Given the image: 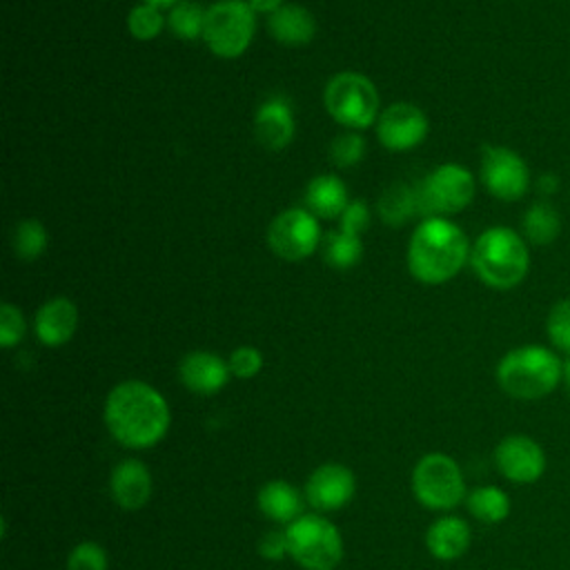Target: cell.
Instances as JSON below:
<instances>
[{
  "label": "cell",
  "instance_id": "1",
  "mask_svg": "<svg viewBox=\"0 0 570 570\" xmlns=\"http://www.w3.org/2000/svg\"><path fill=\"white\" fill-rule=\"evenodd\" d=\"M102 416L109 434L131 450L158 445L171 425L167 399L154 385L138 379L111 387Z\"/></svg>",
  "mask_w": 570,
  "mask_h": 570
},
{
  "label": "cell",
  "instance_id": "2",
  "mask_svg": "<svg viewBox=\"0 0 570 570\" xmlns=\"http://www.w3.org/2000/svg\"><path fill=\"white\" fill-rule=\"evenodd\" d=\"M470 240L465 232L441 216L423 218L407 245V269L423 285L452 281L470 263Z\"/></svg>",
  "mask_w": 570,
  "mask_h": 570
},
{
  "label": "cell",
  "instance_id": "3",
  "mask_svg": "<svg viewBox=\"0 0 570 570\" xmlns=\"http://www.w3.org/2000/svg\"><path fill=\"white\" fill-rule=\"evenodd\" d=\"M499 387L519 401H537L552 394L563 379V361L557 350L528 343L508 350L494 370Z\"/></svg>",
  "mask_w": 570,
  "mask_h": 570
},
{
  "label": "cell",
  "instance_id": "4",
  "mask_svg": "<svg viewBox=\"0 0 570 570\" xmlns=\"http://www.w3.org/2000/svg\"><path fill=\"white\" fill-rule=\"evenodd\" d=\"M470 265L481 283L505 292L521 285L530 272L528 240L512 227L494 225L476 236Z\"/></svg>",
  "mask_w": 570,
  "mask_h": 570
},
{
  "label": "cell",
  "instance_id": "5",
  "mask_svg": "<svg viewBox=\"0 0 570 570\" xmlns=\"http://www.w3.org/2000/svg\"><path fill=\"white\" fill-rule=\"evenodd\" d=\"M323 102L332 120L356 131L379 120V91L374 82L358 71L332 76L323 91Z\"/></svg>",
  "mask_w": 570,
  "mask_h": 570
},
{
  "label": "cell",
  "instance_id": "6",
  "mask_svg": "<svg viewBox=\"0 0 570 570\" xmlns=\"http://www.w3.org/2000/svg\"><path fill=\"white\" fill-rule=\"evenodd\" d=\"M289 557L303 570H334L343 559L341 530L321 514H301L285 528Z\"/></svg>",
  "mask_w": 570,
  "mask_h": 570
},
{
  "label": "cell",
  "instance_id": "7",
  "mask_svg": "<svg viewBox=\"0 0 570 570\" xmlns=\"http://www.w3.org/2000/svg\"><path fill=\"white\" fill-rule=\"evenodd\" d=\"M412 492L423 508L436 512L452 510L468 497L461 465L445 452H428L416 461Z\"/></svg>",
  "mask_w": 570,
  "mask_h": 570
},
{
  "label": "cell",
  "instance_id": "8",
  "mask_svg": "<svg viewBox=\"0 0 570 570\" xmlns=\"http://www.w3.org/2000/svg\"><path fill=\"white\" fill-rule=\"evenodd\" d=\"M476 194L472 171L459 163H443L434 167L416 187L419 214L423 218L450 216L463 212Z\"/></svg>",
  "mask_w": 570,
  "mask_h": 570
},
{
  "label": "cell",
  "instance_id": "9",
  "mask_svg": "<svg viewBox=\"0 0 570 570\" xmlns=\"http://www.w3.org/2000/svg\"><path fill=\"white\" fill-rule=\"evenodd\" d=\"M256 11L245 0H218L207 7L203 40L218 58H238L252 45Z\"/></svg>",
  "mask_w": 570,
  "mask_h": 570
},
{
  "label": "cell",
  "instance_id": "10",
  "mask_svg": "<svg viewBox=\"0 0 570 570\" xmlns=\"http://www.w3.org/2000/svg\"><path fill=\"white\" fill-rule=\"evenodd\" d=\"M479 174L485 191L503 203L521 200L532 185L528 163L505 145H485L481 149Z\"/></svg>",
  "mask_w": 570,
  "mask_h": 570
},
{
  "label": "cell",
  "instance_id": "11",
  "mask_svg": "<svg viewBox=\"0 0 570 570\" xmlns=\"http://www.w3.org/2000/svg\"><path fill=\"white\" fill-rule=\"evenodd\" d=\"M267 245L278 258L289 263L312 256L321 245L316 216L303 207L281 212L267 227Z\"/></svg>",
  "mask_w": 570,
  "mask_h": 570
},
{
  "label": "cell",
  "instance_id": "12",
  "mask_svg": "<svg viewBox=\"0 0 570 570\" xmlns=\"http://www.w3.org/2000/svg\"><path fill=\"white\" fill-rule=\"evenodd\" d=\"M494 463L503 479L517 485L537 483L548 465L546 450L528 434H508L494 448Z\"/></svg>",
  "mask_w": 570,
  "mask_h": 570
},
{
  "label": "cell",
  "instance_id": "13",
  "mask_svg": "<svg viewBox=\"0 0 570 570\" xmlns=\"http://www.w3.org/2000/svg\"><path fill=\"white\" fill-rule=\"evenodd\" d=\"M428 129V116L412 102H394L376 120V136L390 151H407L421 145Z\"/></svg>",
  "mask_w": 570,
  "mask_h": 570
},
{
  "label": "cell",
  "instance_id": "14",
  "mask_svg": "<svg viewBox=\"0 0 570 570\" xmlns=\"http://www.w3.org/2000/svg\"><path fill=\"white\" fill-rule=\"evenodd\" d=\"M356 492V476L343 463H321L305 481V499L321 512L345 508Z\"/></svg>",
  "mask_w": 570,
  "mask_h": 570
},
{
  "label": "cell",
  "instance_id": "15",
  "mask_svg": "<svg viewBox=\"0 0 570 570\" xmlns=\"http://www.w3.org/2000/svg\"><path fill=\"white\" fill-rule=\"evenodd\" d=\"M178 376L189 392L212 396L227 385L232 372L227 361L220 358L218 354L207 350H194L180 358Z\"/></svg>",
  "mask_w": 570,
  "mask_h": 570
},
{
  "label": "cell",
  "instance_id": "16",
  "mask_svg": "<svg viewBox=\"0 0 570 570\" xmlns=\"http://www.w3.org/2000/svg\"><path fill=\"white\" fill-rule=\"evenodd\" d=\"M151 472L138 459H122L109 474V492L118 508L140 510L151 499Z\"/></svg>",
  "mask_w": 570,
  "mask_h": 570
},
{
  "label": "cell",
  "instance_id": "17",
  "mask_svg": "<svg viewBox=\"0 0 570 570\" xmlns=\"http://www.w3.org/2000/svg\"><path fill=\"white\" fill-rule=\"evenodd\" d=\"M294 114L283 96L265 100L254 116V136L267 151L285 149L294 138Z\"/></svg>",
  "mask_w": 570,
  "mask_h": 570
},
{
  "label": "cell",
  "instance_id": "18",
  "mask_svg": "<svg viewBox=\"0 0 570 570\" xmlns=\"http://www.w3.org/2000/svg\"><path fill=\"white\" fill-rule=\"evenodd\" d=\"M78 327V307L67 296L49 298L40 305L33 318V332L47 347H60L71 341Z\"/></svg>",
  "mask_w": 570,
  "mask_h": 570
},
{
  "label": "cell",
  "instance_id": "19",
  "mask_svg": "<svg viewBox=\"0 0 570 570\" xmlns=\"http://www.w3.org/2000/svg\"><path fill=\"white\" fill-rule=\"evenodd\" d=\"M472 543L470 523L454 514L434 519L425 532L428 552L439 561H454L468 552Z\"/></svg>",
  "mask_w": 570,
  "mask_h": 570
},
{
  "label": "cell",
  "instance_id": "20",
  "mask_svg": "<svg viewBox=\"0 0 570 570\" xmlns=\"http://www.w3.org/2000/svg\"><path fill=\"white\" fill-rule=\"evenodd\" d=\"M256 503L263 517L285 528L303 514V494L283 479H272L261 485Z\"/></svg>",
  "mask_w": 570,
  "mask_h": 570
},
{
  "label": "cell",
  "instance_id": "21",
  "mask_svg": "<svg viewBox=\"0 0 570 570\" xmlns=\"http://www.w3.org/2000/svg\"><path fill=\"white\" fill-rule=\"evenodd\" d=\"M272 38L283 47H305L316 33L314 16L301 4H283L267 20Z\"/></svg>",
  "mask_w": 570,
  "mask_h": 570
},
{
  "label": "cell",
  "instance_id": "22",
  "mask_svg": "<svg viewBox=\"0 0 570 570\" xmlns=\"http://www.w3.org/2000/svg\"><path fill=\"white\" fill-rule=\"evenodd\" d=\"M305 209L316 218H341L350 205L345 183L334 174H321L312 178L305 189Z\"/></svg>",
  "mask_w": 570,
  "mask_h": 570
},
{
  "label": "cell",
  "instance_id": "23",
  "mask_svg": "<svg viewBox=\"0 0 570 570\" xmlns=\"http://www.w3.org/2000/svg\"><path fill=\"white\" fill-rule=\"evenodd\" d=\"M561 234V214L550 200H534L521 216V236L528 245H552Z\"/></svg>",
  "mask_w": 570,
  "mask_h": 570
},
{
  "label": "cell",
  "instance_id": "24",
  "mask_svg": "<svg viewBox=\"0 0 570 570\" xmlns=\"http://www.w3.org/2000/svg\"><path fill=\"white\" fill-rule=\"evenodd\" d=\"M376 212L381 220L390 227H401L405 225L414 214H419V203H416V189H412L405 183H392L387 185L376 203Z\"/></svg>",
  "mask_w": 570,
  "mask_h": 570
},
{
  "label": "cell",
  "instance_id": "25",
  "mask_svg": "<svg viewBox=\"0 0 570 570\" xmlns=\"http://www.w3.org/2000/svg\"><path fill=\"white\" fill-rule=\"evenodd\" d=\"M465 505L476 521L488 525L505 521L512 510L508 492L499 485H476L472 492H468Z\"/></svg>",
  "mask_w": 570,
  "mask_h": 570
},
{
  "label": "cell",
  "instance_id": "26",
  "mask_svg": "<svg viewBox=\"0 0 570 570\" xmlns=\"http://www.w3.org/2000/svg\"><path fill=\"white\" fill-rule=\"evenodd\" d=\"M321 252H323V258L327 265H332L336 269H347L361 261L363 243H361V236L338 229V232H330L321 240Z\"/></svg>",
  "mask_w": 570,
  "mask_h": 570
},
{
  "label": "cell",
  "instance_id": "27",
  "mask_svg": "<svg viewBox=\"0 0 570 570\" xmlns=\"http://www.w3.org/2000/svg\"><path fill=\"white\" fill-rule=\"evenodd\" d=\"M47 240H49V236H47L45 225L38 218H24L13 227L11 247L20 261L31 263L45 254Z\"/></svg>",
  "mask_w": 570,
  "mask_h": 570
},
{
  "label": "cell",
  "instance_id": "28",
  "mask_svg": "<svg viewBox=\"0 0 570 570\" xmlns=\"http://www.w3.org/2000/svg\"><path fill=\"white\" fill-rule=\"evenodd\" d=\"M205 13L207 9H203L198 2L194 0H180L169 9L167 16V27L176 38L183 40H194V38H203V29H205Z\"/></svg>",
  "mask_w": 570,
  "mask_h": 570
},
{
  "label": "cell",
  "instance_id": "29",
  "mask_svg": "<svg viewBox=\"0 0 570 570\" xmlns=\"http://www.w3.org/2000/svg\"><path fill=\"white\" fill-rule=\"evenodd\" d=\"M163 11L149 2H140L127 13V29L136 40H154L163 31Z\"/></svg>",
  "mask_w": 570,
  "mask_h": 570
},
{
  "label": "cell",
  "instance_id": "30",
  "mask_svg": "<svg viewBox=\"0 0 570 570\" xmlns=\"http://www.w3.org/2000/svg\"><path fill=\"white\" fill-rule=\"evenodd\" d=\"M546 334L552 350L570 354V298L557 301L546 316Z\"/></svg>",
  "mask_w": 570,
  "mask_h": 570
},
{
  "label": "cell",
  "instance_id": "31",
  "mask_svg": "<svg viewBox=\"0 0 570 570\" xmlns=\"http://www.w3.org/2000/svg\"><path fill=\"white\" fill-rule=\"evenodd\" d=\"M365 156V138L356 131H345L332 138L330 142V160L334 167L347 169L361 163Z\"/></svg>",
  "mask_w": 570,
  "mask_h": 570
},
{
  "label": "cell",
  "instance_id": "32",
  "mask_svg": "<svg viewBox=\"0 0 570 570\" xmlns=\"http://www.w3.org/2000/svg\"><path fill=\"white\" fill-rule=\"evenodd\" d=\"M107 550L96 541H80L67 557V570H107Z\"/></svg>",
  "mask_w": 570,
  "mask_h": 570
},
{
  "label": "cell",
  "instance_id": "33",
  "mask_svg": "<svg viewBox=\"0 0 570 570\" xmlns=\"http://www.w3.org/2000/svg\"><path fill=\"white\" fill-rule=\"evenodd\" d=\"M229 372L236 379H254L263 370V354L254 345H238L227 358Z\"/></svg>",
  "mask_w": 570,
  "mask_h": 570
},
{
  "label": "cell",
  "instance_id": "34",
  "mask_svg": "<svg viewBox=\"0 0 570 570\" xmlns=\"http://www.w3.org/2000/svg\"><path fill=\"white\" fill-rule=\"evenodd\" d=\"M24 330H27V323L22 312L11 303H2L0 305V345L7 350L18 345L24 336Z\"/></svg>",
  "mask_w": 570,
  "mask_h": 570
},
{
  "label": "cell",
  "instance_id": "35",
  "mask_svg": "<svg viewBox=\"0 0 570 570\" xmlns=\"http://www.w3.org/2000/svg\"><path fill=\"white\" fill-rule=\"evenodd\" d=\"M370 223V207L365 200H350L345 212L341 214V229L354 236H361Z\"/></svg>",
  "mask_w": 570,
  "mask_h": 570
},
{
  "label": "cell",
  "instance_id": "36",
  "mask_svg": "<svg viewBox=\"0 0 570 570\" xmlns=\"http://www.w3.org/2000/svg\"><path fill=\"white\" fill-rule=\"evenodd\" d=\"M258 554L267 561H281L285 554H289L287 532L278 528L263 532L258 539Z\"/></svg>",
  "mask_w": 570,
  "mask_h": 570
},
{
  "label": "cell",
  "instance_id": "37",
  "mask_svg": "<svg viewBox=\"0 0 570 570\" xmlns=\"http://www.w3.org/2000/svg\"><path fill=\"white\" fill-rule=\"evenodd\" d=\"M534 187H537L539 196H543V200H546V198H550V196H554V194L559 191L561 180H559V176H557L554 171H543V174L534 180Z\"/></svg>",
  "mask_w": 570,
  "mask_h": 570
},
{
  "label": "cell",
  "instance_id": "38",
  "mask_svg": "<svg viewBox=\"0 0 570 570\" xmlns=\"http://www.w3.org/2000/svg\"><path fill=\"white\" fill-rule=\"evenodd\" d=\"M249 4L256 13H269L272 16L274 11H278L285 4V0H249Z\"/></svg>",
  "mask_w": 570,
  "mask_h": 570
},
{
  "label": "cell",
  "instance_id": "39",
  "mask_svg": "<svg viewBox=\"0 0 570 570\" xmlns=\"http://www.w3.org/2000/svg\"><path fill=\"white\" fill-rule=\"evenodd\" d=\"M561 383H563V387L570 394V354L563 358V379H561Z\"/></svg>",
  "mask_w": 570,
  "mask_h": 570
},
{
  "label": "cell",
  "instance_id": "40",
  "mask_svg": "<svg viewBox=\"0 0 570 570\" xmlns=\"http://www.w3.org/2000/svg\"><path fill=\"white\" fill-rule=\"evenodd\" d=\"M142 2H149V4H154V7H158V9H171L176 2H180V0H142Z\"/></svg>",
  "mask_w": 570,
  "mask_h": 570
}]
</instances>
